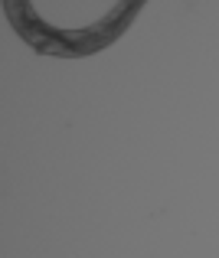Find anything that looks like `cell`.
I'll use <instances>...</instances> for the list:
<instances>
[{
  "instance_id": "cell-1",
  "label": "cell",
  "mask_w": 219,
  "mask_h": 258,
  "mask_svg": "<svg viewBox=\"0 0 219 258\" xmlns=\"http://www.w3.org/2000/svg\"><path fill=\"white\" fill-rule=\"evenodd\" d=\"M144 7L147 0H118L95 23L82 26V30H63V26L46 23L36 13L33 0H4V13H7V23L13 26V33L33 52L56 56V59H82V56H95V52L108 49L131 30V23L138 20V13Z\"/></svg>"
}]
</instances>
